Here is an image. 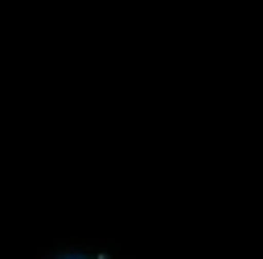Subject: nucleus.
I'll return each mask as SVG.
<instances>
[{"mask_svg":"<svg viewBox=\"0 0 263 259\" xmlns=\"http://www.w3.org/2000/svg\"><path fill=\"white\" fill-rule=\"evenodd\" d=\"M70 259H90V255H70Z\"/></svg>","mask_w":263,"mask_h":259,"instance_id":"f257e3e1","label":"nucleus"}]
</instances>
